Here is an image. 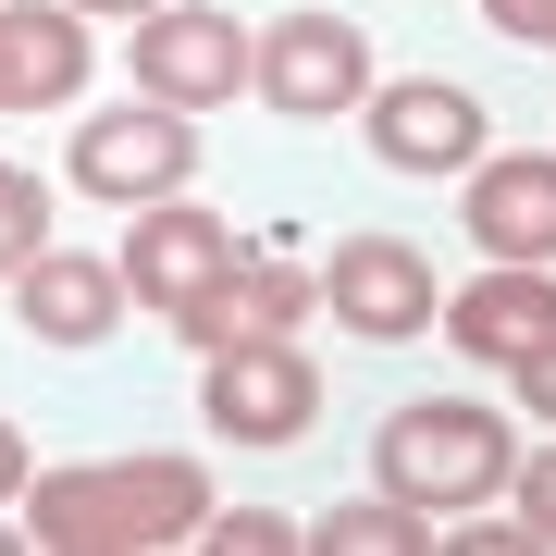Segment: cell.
<instances>
[{"mask_svg": "<svg viewBox=\"0 0 556 556\" xmlns=\"http://www.w3.org/2000/svg\"><path fill=\"white\" fill-rule=\"evenodd\" d=\"M25 544L38 556H161V544H199L211 519V470L199 457H87V470H25Z\"/></svg>", "mask_w": 556, "mask_h": 556, "instance_id": "obj_1", "label": "cell"}, {"mask_svg": "<svg viewBox=\"0 0 556 556\" xmlns=\"http://www.w3.org/2000/svg\"><path fill=\"white\" fill-rule=\"evenodd\" d=\"M371 470H383V495H408L420 519H470V507L507 495L519 445H507V420L482 396H420V408H396L371 433Z\"/></svg>", "mask_w": 556, "mask_h": 556, "instance_id": "obj_2", "label": "cell"}, {"mask_svg": "<svg viewBox=\"0 0 556 556\" xmlns=\"http://www.w3.org/2000/svg\"><path fill=\"white\" fill-rule=\"evenodd\" d=\"M371 38L346 13H285V25H248V100H273L285 124H346L371 100Z\"/></svg>", "mask_w": 556, "mask_h": 556, "instance_id": "obj_3", "label": "cell"}, {"mask_svg": "<svg viewBox=\"0 0 556 556\" xmlns=\"http://www.w3.org/2000/svg\"><path fill=\"white\" fill-rule=\"evenodd\" d=\"M75 186L112 211H149V199H186L199 186V112L174 100H112L75 124Z\"/></svg>", "mask_w": 556, "mask_h": 556, "instance_id": "obj_4", "label": "cell"}, {"mask_svg": "<svg viewBox=\"0 0 556 556\" xmlns=\"http://www.w3.org/2000/svg\"><path fill=\"white\" fill-rule=\"evenodd\" d=\"M124 62H137V100H174V112L248 100V25L223 13V0H149Z\"/></svg>", "mask_w": 556, "mask_h": 556, "instance_id": "obj_5", "label": "cell"}, {"mask_svg": "<svg viewBox=\"0 0 556 556\" xmlns=\"http://www.w3.org/2000/svg\"><path fill=\"white\" fill-rule=\"evenodd\" d=\"M199 420L236 445H298L321 420V371L298 334H248V346H211L199 358Z\"/></svg>", "mask_w": 556, "mask_h": 556, "instance_id": "obj_6", "label": "cell"}, {"mask_svg": "<svg viewBox=\"0 0 556 556\" xmlns=\"http://www.w3.org/2000/svg\"><path fill=\"white\" fill-rule=\"evenodd\" d=\"M321 273V309H334V334L358 346H420L433 334V260H420L408 236H334V260H309Z\"/></svg>", "mask_w": 556, "mask_h": 556, "instance_id": "obj_7", "label": "cell"}, {"mask_svg": "<svg viewBox=\"0 0 556 556\" xmlns=\"http://www.w3.org/2000/svg\"><path fill=\"white\" fill-rule=\"evenodd\" d=\"M358 137H371L383 174L433 186V174H470V161H482V100H470L457 75H371Z\"/></svg>", "mask_w": 556, "mask_h": 556, "instance_id": "obj_8", "label": "cell"}, {"mask_svg": "<svg viewBox=\"0 0 556 556\" xmlns=\"http://www.w3.org/2000/svg\"><path fill=\"white\" fill-rule=\"evenodd\" d=\"M236 260H248V236H236L223 211H199V199H149L137 236L112 248V273H124V298H137V309H186L199 285L236 273Z\"/></svg>", "mask_w": 556, "mask_h": 556, "instance_id": "obj_9", "label": "cell"}, {"mask_svg": "<svg viewBox=\"0 0 556 556\" xmlns=\"http://www.w3.org/2000/svg\"><path fill=\"white\" fill-rule=\"evenodd\" d=\"M433 321H445L457 358L507 371V358H532V346L556 334V260H482L457 298H433Z\"/></svg>", "mask_w": 556, "mask_h": 556, "instance_id": "obj_10", "label": "cell"}, {"mask_svg": "<svg viewBox=\"0 0 556 556\" xmlns=\"http://www.w3.org/2000/svg\"><path fill=\"white\" fill-rule=\"evenodd\" d=\"M457 236L482 260H556V149H482L457 174Z\"/></svg>", "mask_w": 556, "mask_h": 556, "instance_id": "obj_11", "label": "cell"}, {"mask_svg": "<svg viewBox=\"0 0 556 556\" xmlns=\"http://www.w3.org/2000/svg\"><path fill=\"white\" fill-rule=\"evenodd\" d=\"M321 309V273H309V260H236V273H223V285H199V298H186V309H161V321H174V334L186 346H248V334H298V321Z\"/></svg>", "mask_w": 556, "mask_h": 556, "instance_id": "obj_12", "label": "cell"}, {"mask_svg": "<svg viewBox=\"0 0 556 556\" xmlns=\"http://www.w3.org/2000/svg\"><path fill=\"white\" fill-rule=\"evenodd\" d=\"M13 321H25L38 346H112V334H124V273H112L100 248H62V236H50V248L13 273Z\"/></svg>", "mask_w": 556, "mask_h": 556, "instance_id": "obj_13", "label": "cell"}, {"mask_svg": "<svg viewBox=\"0 0 556 556\" xmlns=\"http://www.w3.org/2000/svg\"><path fill=\"white\" fill-rule=\"evenodd\" d=\"M0 50H13V112H62L100 62L75 0H0Z\"/></svg>", "mask_w": 556, "mask_h": 556, "instance_id": "obj_14", "label": "cell"}, {"mask_svg": "<svg viewBox=\"0 0 556 556\" xmlns=\"http://www.w3.org/2000/svg\"><path fill=\"white\" fill-rule=\"evenodd\" d=\"M309 556H433V519L408 495H346L309 519Z\"/></svg>", "mask_w": 556, "mask_h": 556, "instance_id": "obj_15", "label": "cell"}, {"mask_svg": "<svg viewBox=\"0 0 556 556\" xmlns=\"http://www.w3.org/2000/svg\"><path fill=\"white\" fill-rule=\"evenodd\" d=\"M38 248H50V186L25 174V161H0V285H13Z\"/></svg>", "mask_w": 556, "mask_h": 556, "instance_id": "obj_16", "label": "cell"}, {"mask_svg": "<svg viewBox=\"0 0 556 556\" xmlns=\"http://www.w3.org/2000/svg\"><path fill=\"white\" fill-rule=\"evenodd\" d=\"M199 544H211V556H309V532H298L285 507H211Z\"/></svg>", "mask_w": 556, "mask_h": 556, "instance_id": "obj_17", "label": "cell"}, {"mask_svg": "<svg viewBox=\"0 0 556 556\" xmlns=\"http://www.w3.org/2000/svg\"><path fill=\"white\" fill-rule=\"evenodd\" d=\"M507 495H519V532H532V544H556V445H532V457H519V470H507Z\"/></svg>", "mask_w": 556, "mask_h": 556, "instance_id": "obj_18", "label": "cell"}, {"mask_svg": "<svg viewBox=\"0 0 556 556\" xmlns=\"http://www.w3.org/2000/svg\"><path fill=\"white\" fill-rule=\"evenodd\" d=\"M482 25L519 38V50H556V0H482Z\"/></svg>", "mask_w": 556, "mask_h": 556, "instance_id": "obj_19", "label": "cell"}, {"mask_svg": "<svg viewBox=\"0 0 556 556\" xmlns=\"http://www.w3.org/2000/svg\"><path fill=\"white\" fill-rule=\"evenodd\" d=\"M507 383H519V408H532L544 433H556V334H544L532 358H507Z\"/></svg>", "mask_w": 556, "mask_h": 556, "instance_id": "obj_20", "label": "cell"}, {"mask_svg": "<svg viewBox=\"0 0 556 556\" xmlns=\"http://www.w3.org/2000/svg\"><path fill=\"white\" fill-rule=\"evenodd\" d=\"M25 470H38V457H25V433H13V420H0V507L25 495Z\"/></svg>", "mask_w": 556, "mask_h": 556, "instance_id": "obj_21", "label": "cell"}, {"mask_svg": "<svg viewBox=\"0 0 556 556\" xmlns=\"http://www.w3.org/2000/svg\"><path fill=\"white\" fill-rule=\"evenodd\" d=\"M75 13H87V25H137L149 0H75Z\"/></svg>", "mask_w": 556, "mask_h": 556, "instance_id": "obj_22", "label": "cell"}, {"mask_svg": "<svg viewBox=\"0 0 556 556\" xmlns=\"http://www.w3.org/2000/svg\"><path fill=\"white\" fill-rule=\"evenodd\" d=\"M0 124H13V50H0Z\"/></svg>", "mask_w": 556, "mask_h": 556, "instance_id": "obj_23", "label": "cell"}]
</instances>
